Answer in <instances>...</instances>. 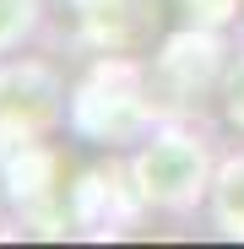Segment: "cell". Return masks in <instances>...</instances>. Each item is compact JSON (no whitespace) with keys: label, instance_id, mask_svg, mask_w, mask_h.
I'll return each instance as SVG.
<instances>
[{"label":"cell","instance_id":"1","mask_svg":"<svg viewBox=\"0 0 244 249\" xmlns=\"http://www.w3.org/2000/svg\"><path fill=\"white\" fill-rule=\"evenodd\" d=\"M11 11H27V0H0V49H6L22 33V22H27V17H11Z\"/></svg>","mask_w":244,"mask_h":249}]
</instances>
